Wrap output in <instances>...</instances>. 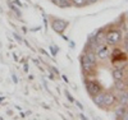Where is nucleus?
Listing matches in <instances>:
<instances>
[{"label":"nucleus","mask_w":128,"mask_h":120,"mask_svg":"<svg viewBox=\"0 0 128 120\" xmlns=\"http://www.w3.org/2000/svg\"><path fill=\"white\" fill-rule=\"evenodd\" d=\"M51 1H52V3H54L55 5H58V3H59V0H51Z\"/></svg>","instance_id":"6ab92c4d"},{"label":"nucleus","mask_w":128,"mask_h":120,"mask_svg":"<svg viewBox=\"0 0 128 120\" xmlns=\"http://www.w3.org/2000/svg\"><path fill=\"white\" fill-rule=\"evenodd\" d=\"M124 77H126V74H124L123 69L115 68L113 70V78H114V81H122V79H124Z\"/></svg>","instance_id":"6e6552de"},{"label":"nucleus","mask_w":128,"mask_h":120,"mask_svg":"<svg viewBox=\"0 0 128 120\" xmlns=\"http://www.w3.org/2000/svg\"><path fill=\"white\" fill-rule=\"evenodd\" d=\"M66 95H67V97H68V100H69V101H73V99L70 97V95H69L68 92H66Z\"/></svg>","instance_id":"a211bd4d"},{"label":"nucleus","mask_w":128,"mask_h":120,"mask_svg":"<svg viewBox=\"0 0 128 120\" xmlns=\"http://www.w3.org/2000/svg\"><path fill=\"white\" fill-rule=\"evenodd\" d=\"M58 6H60V8H68V6H70V1H69V0H59Z\"/></svg>","instance_id":"4468645a"},{"label":"nucleus","mask_w":128,"mask_h":120,"mask_svg":"<svg viewBox=\"0 0 128 120\" xmlns=\"http://www.w3.org/2000/svg\"><path fill=\"white\" fill-rule=\"evenodd\" d=\"M114 90L118 91V93L126 91V90H127V86H126V83H124V79H122V81H115V83H114Z\"/></svg>","instance_id":"9d476101"},{"label":"nucleus","mask_w":128,"mask_h":120,"mask_svg":"<svg viewBox=\"0 0 128 120\" xmlns=\"http://www.w3.org/2000/svg\"><path fill=\"white\" fill-rule=\"evenodd\" d=\"M123 40H124V42H127V41H128V32H127V33L124 35V37H123Z\"/></svg>","instance_id":"f3484780"},{"label":"nucleus","mask_w":128,"mask_h":120,"mask_svg":"<svg viewBox=\"0 0 128 120\" xmlns=\"http://www.w3.org/2000/svg\"><path fill=\"white\" fill-rule=\"evenodd\" d=\"M81 68H82V72H83L84 74H91L92 70L95 69V67L88 61V59L86 58V55H84V54L81 56Z\"/></svg>","instance_id":"20e7f679"},{"label":"nucleus","mask_w":128,"mask_h":120,"mask_svg":"<svg viewBox=\"0 0 128 120\" xmlns=\"http://www.w3.org/2000/svg\"><path fill=\"white\" fill-rule=\"evenodd\" d=\"M124 50L128 52V41H127V42H124Z\"/></svg>","instance_id":"dca6fc26"},{"label":"nucleus","mask_w":128,"mask_h":120,"mask_svg":"<svg viewBox=\"0 0 128 120\" xmlns=\"http://www.w3.org/2000/svg\"><path fill=\"white\" fill-rule=\"evenodd\" d=\"M124 95H126V96H127V97H128V88H127V90H126V91H124Z\"/></svg>","instance_id":"5701e85b"},{"label":"nucleus","mask_w":128,"mask_h":120,"mask_svg":"<svg viewBox=\"0 0 128 120\" xmlns=\"http://www.w3.org/2000/svg\"><path fill=\"white\" fill-rule=\"evenodd\" d=\"M116 100H118L119 105L128 107V97L124 95V91L123 92H119V96H118V99H116Z\"/></svg>","instance_id":"9b49d317"},{"label":"nucleus","mask_w":128,"mask_h":120,"mask_svg":"<svg viewBox=\"0 0 128 120\" xmlns=\"http://www.w3.org/2000/svg\"><path fill=\"white\" fill-rule=\"evenodd\" d=\"M77 106H78V107H80V109H81V110H82V109H83V106H82V105H81V104H80V102H77Z\"/></svg>","instance_id":"412c9836"},{"label":"nucleus","mask_w":128,"mask_h":120,"mask_svg":"<svg viewBox=\"0 0 128 120\" xmlns=\"http://www.w3.org/2000/svg\"><path fill=\"white\" fill-rule=\"evenodd\" d=\"M95 52H96V56H98L99 59H101V60L108 59V58L110 56V54H112L108 46H101V47H99V49H96Z\"/></svg>","instance_id":"423d86ee"},{"label":"nucleus","mask_w":128,"mask_h":120,"mask_svg":"<svg viewBox=\"0 0 128 120\" xmlns=\"http://www.w3.org/2000/svg\"><path fill=\"white\" fill-rule=\"evenodd\" d=\"M86 90H87V92L91 97H94L95 95H98L99 92L102 91L100 83L96 82V81H86Z\"/></svg>","instance_id":"f03ea898"},{"label":"nucleus","mask_w":128,"mask_h":120,"mask_svg":"<svg viewBox=\"0 0 128 120\" xmlns=\"http://www.w3.org/2000/svg\"><path fill=\"white\" fill-rule=\"evenodd\" d=\"M80 118H81V119H87V118H86V116H84L83 114H80Z\"/></svg>","instance_id":"aec40b11"},{"label":"nucleus","mask_w":128,"mask_h":120,"mask_svg":"<svg viewBox=\"0 0 128 120\" xmlns=\"http://www.w3.org/2000/svg\"><path fill=\"white\" fill-rule=\"evenodd\" d=\"M70 3L73 5H76V6H84V5H87L86 4V0H70Z\"/></svg>","instance_id":"ddd939ff"},{"label":"nucleus","mask_w":128,"mask_h":120,"mask_svg":"<svg viewBox=\"0 0 128 120\" xmlns=\"http://www.w3.org/2000/svg\"><path fill=\"white\" fill-rule=\"evenodd\" d=\"M84 55H86V58L88 59V61L94 65V67H96V59H98V56H96V52H95L94 50H88L86 54H84Z\"/></svg>","instance_id":"1a4fd4ad"},{"label":"nucleus","mask_w":128,"mask_h":120,"mask_svg":"<svg viewBox=\"0 0 128 120\" xmlns=\"http://www.w3.org/2000/svg\"><path fill=\"white\" fill-rule=\"evenodd\" d=\"M123 40V35L119 29H110L105 35V43L109 46H115Z\"/></svg>","instance_id":"f257e3e1"},{"label":"nucleus","mask_w":128,"mask_h":120,"mask_svg":"<svg viewBox=\"0 0 128 120\" xmlns=\"http://www.w3.org/2000/svg\"><path fill=\"white\" fill-rule=\"evenodd\" d=\"M116 102V96L113 92H104V107L113 106Z\"/></svg>","instance_id":"39448f33"},{"label":"nucleus","mask_w":128,"mask_h":120,"mask_svg":"<svg viewBox=\"0 0 128 120\" xmlns=\"http://www.w3.org/2000/svg\"><path fill=\"white\" fill-rule=\"evenodd\" d=\"M126 110H127V107H126V106H122V105H120L118 109H115V111H114L115 118H116V119H122L123 115H124V113H126Z\"/></svg>","instance_id":"f8f14e48"},{"label":"nucleus","mask_w":128,"mask_h":120,"mask_svg":"<svg viewBox=\"0 0 128 120\" xmlns=\"http://www.w3.org/2000/svg\"><path fill=\"white\" fill-rule=\"evenodd\" d=\"M92 100H94L95 105H98V106H100V107H104V92L101 91V92H99L98 95H95V96L92 97Z\"/></svg>","instance_id":"0eeeda50"},{"label":"nucleus","mask_w":128,"mask_h":120,"mask_svg":"<svg viewBox=\"0 0 128 120\" xmlns=\"http://www.w3.org/2000/svg\"><path fill=\"white\" fill-rule=\"evenodd\" d=\"M67 26H68V22H66V20H63V19H54L51 22V27H52V29H54L55 32H58V33H63L64 31H66V28H67Z\"/></svg>","instance_id":"7ed1b4c3"},{"label":"nucleus","mask_w":128,"mask_h":120,"mask_svg":"<svg viewBox=\"0 0 128 120\" xmlns=\"http://www.w3.org/2000/svg\"><path fill=\"white\" fill-rule=\"evenodd\" d=\"M124 83H126V86H127V88H128V78H127V79L124 81Z\"/></svg>","instance_id":"4be33fe9"},{"label":"nucleus","mask_w":128,"mask_h":120,"mask_svg":"<svg viewBox=\"0 0 128 120\" xmlns=\"http://www.w3.org/2000/svg\"><path fill=\"white\" fill-rule=\"evenodd\" d=\"M99 0H86V4L87 5H91V4H95V3H98Z\"/></svg>","instance_id":"2eb2a0df"}]
</instances>
